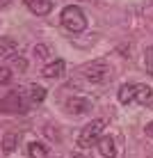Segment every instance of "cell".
Wrapping results in <instances>:
<instances>
[{"instance_id":"obj_16","label":"cell","mask_w":153,"mask_h":158,"mask_svg":"<svg viewBox=\"0 0 153 158\" xmlns=\"http://www.w3.org/2000/svg\"><path fill=\"white\" fill-rule=\"evenodd\" d=\"M14 71H18V73L28 71V60H25V57H16L14 60Z\"/></svg>"},{"instance_id":"obj_19","label":"cell","mask_w":153,"mask_h":158,"mask_svg":"<svg viewBox=\"0 0 153 158\" xmlns=\"http://www.w3.org/2000/svg\"><path fill=\"white\" fill-rule=\"evenodd\" d=\"M71 158H85V156H80V154H73V156H71Z\"/></svg>"},{"instance_id":"obj_17","label":"cell","mask_w":153,"mask_h":158,"mask_svg":"<svg viewBox=\"0 0 153 158\" xmlns=\"http://www.w3.org/2000/svg\"><path fill=\"white\" fill-rule=\"evenodd\" d=\"M9 78H12V69L9 67H0V85L9 83Z\"/></svg>"},{"instance_id":"obj_2","label":"cell","mask_w":153,"mask_h":158,"mask_svg":"<svg viewBox=\"0 0 153 158\" xmlns=\"http://www.w3.org/2000/svg\"><path fill=\"white\" fill-rule=\"evenodd\" d=\"M62 25L71 32V35H83L87 30V16L83 14L80 7L69 5V7L62 9Z\"/></svg>"},{"instance_id":"obj_7","label":"cell","mask_w":153,"mask_h":158,"mask_svg":"<svg viewBox=\"0 0 153 158\" xmlns=\"http://www.w3.org/2000/svg\"><path fill=\"white\" fill-rule=\"evenodd\" d=\"M89 108H91V101L85 96H73L66 101V112H71V115H85Z\"/></svg>"},{"instance_id":"obj_13","label":"cell","mask_w":153,"mask_h":158,"mask_svg":"<svg viewBox=\"0 0 153 158\" xmlns=\"http://www.w3.org/2000/svg\"><path fill=\"white\" fill-rule=\"evenodd\" d=\"M30 99H32V103H41L43 99H46V89L39 87V85H32L30 87Z\"/></svg>"},{"instance_id":"obj_15","label":"cell","mask_w":153,"mask_h":158,"mask_svg":"<svg viewBox=\"0 0 153 158\" xmlns=\"http://www.w3.org/2000/svg\"><path fill=\"white\" fill-rule=\"evenodd\" d=\"M48 55H50V51H48V46H46V44H37V46H34V57L46 60Z\"/></svg>"},{"instance_id":"obj_11","label":"cell","mask_w":153,"mask_h":158,"mask_svg":"<svg viewBox=\"0 0 153 158\" xmlns=\"http://www.w3.org/2000/svg\"><path fill=\"white\" fill-rule=\"evenodd\" d=\"M28 154H30V158H48V149L41 142H30L28 144Z\"/></svg>"},{"instance_id":"obj_1","label":"cell","mask_w":153,"mask_h":158,"mask_svg":"<svg viewBox=\"0 0 153 158\" xmlns=\"http://www.w3.org/2000/svg\"><path fill=\"white\" fill-rule=\"evenodd\" d=\"M119 101L121 103H151L153 99V89L149 85H139V83H130V85H121L119 87Z\"/></svg>"},{"instance_id":"obj_4","label":"cell","mask_w":153,"mask_h":158,"mask_svg":"<svg viewBox=\"0 0 153 158\" xmlns=\"http://www.w3.org/2000/svg\"><path fill=\"white\" fill-rule=\"evenodd\" d=\"M105 119L103 117H98L94 119V122H89L87 126L80 131V135H78V147L80 149H89L91 144H96V140L103 135V131H105Z\"/></svg>"},{"instance_id":"obj_3","label":"cell","mask_w":153,"mask_h":158,"mask_svg":"<svg viewBox=\"0 0 153 158\" xmlns=\"http://www.w3.org/2000/svg\"><path fill=\"white\" fill-rule=\"evenodd\" d=\"M83 73L91 85H105L107 80L112 78V69H110V64H107L105 60H96V62L85 64Z\"/></svg>"},{"instance_id":"obj_14","label":"cell","mask_w":153,"mask_h":158,"mask_svg":"<svg viewBox=\"0 0 153 158\" xmlns=\"http://www.w3.org/2000/svg\"><path fill=\"white\" fill-rule=\"evenodd\" d=\"M144 67H146V71L153 76V46H149L144 51Z\"/></svg>"},{"instance_id":"obj_12","label":"cell","mask_w":153,"mask_h":158,"mask_svg":"<svg viewBox=\"0 0 153 158\" xmlns=\"http://www.w3.org/2000/svg\"><path fill=\"white\" fill-rule=\"evenodd\" d=\"M16 142H18V138H16L14 133H7L5 140H2V151L5 154H12V151L16 149Z\"/></svg>"},{"instance_id":"obj_5","label":"cell","mask_w":153,"mask_h":158,"mask_svg":"<svg viewBox=\"0 0 153 158\" xmlns=\"http://www.w3.org/2000/svg\"><path fill=\"white\" fill-rule=\"evenodd\" d=\"M0 112H5V115H18V112H25L23 94H21V92H9V94L0 101Z\"/></svg>"},{"instance_id":"obj_20","label":"cell","mask_w":153,"mask_h":158,"mask_svg":"<svg viewBox=\"0 0 153 158\" xmlns=\"http://www.w3.org/2000/svg\"><path fill=\"white\" fill-rule=\"evenodd\" d=\"M0 5H2V0H0Z\"/></svg>"},{"instance_id":"obj_6","label":"cell","mask_w":153,"mask_h":158,"mask_svg":"<svg viewBox=\"0 0 153 158\" xmlns=\"http://www.w3.org/2000/svg\"><path fill=\"white\" fill-rule=\"evenodd\" d=\"M64 71H66V62L64 60H55V62H48L41 67V76L48 80H55V78H62Z\"/></svg>"},{"instance_id":"obj_8","label":"cell","mask_w":153,"mask_h":158,"mask_svg":"<svg viewBox=\"0 0 153 158\" xmlns=\"http://www.w3.org/2000/svg\"><path fill=\"white\" fill-rule=\"evenodd\" d=\"M96 147H98V151H101L103 158H114L117 156V144H114L112 135H101V138L96 140Z\"/></svg>"},{"instance_id":"obj_10","label":"cell","mask_w":153,"mask_h":158,"mask_svg":"<svg viewBox=\"0 0 153 158\" xmlns=\"http://www.w3.org/2000/svg\"><path fill=\"white\" fill-rule=\"evenodd\" d=\"M18 51V44L12 37H0V57H12Z\"/></svg>"},{"instance_id":"obj_18","label":"cell","mask_w":153,"mask_h":158,"mask_svg":"<svg viewBox=\"0 0 153 158\" xmlns=\"http://www.w3.org/2000/svg\"><path fill=\"white\" fill-rule=\"evenodd\" d=\"M146 135H149V138L153 140V122H151V124H146Z\"/></svg>"},{"instance_id":"obj_9","label":"cell","mask_w":153,"mask_h":158,"mask_svg":"<svg viewBox=\"0 0 153 158\" xmlns=\"http://www.w3.org/2000/svg\"><path fill=\"white\" fill-rule=\"evenodd\" d=\"M25 7L37 16H46L53 12V0H23Z\"/></svg>"}]
</instances>
